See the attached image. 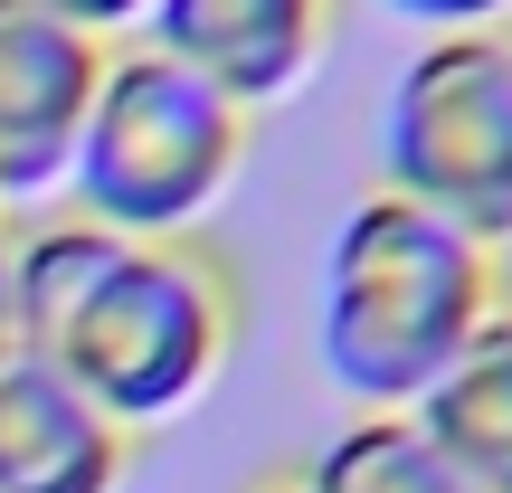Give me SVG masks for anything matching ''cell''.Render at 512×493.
<instances>
[{
  "instance_id": "7a4b0ae2",
  "label": "cell",
  "mask_w": 512,
  "mask_h": 493,
  "mask_svg": "<svg viewBox=\"0 0 512 493\" xmlns=\"http://www.w3.org/2000/svg\"><path fill=\"white\" fill-rule=\"evenodd\" d=\"M228 275L181 238H114L95 256V275L76 285V304L48 323V351L114 427H162L219 380L228 361Z\"/></svg>"
},
{
  "instance_id": "7c38bea8",
  "label": "cell",
  "mask_w": 512,
  "mask_h": 493,
  "mask_svg": "<svg viewBox=\"0 0 512 493\" xmlns=\"http://www.w3.org/2000/svg\"><path fill=\"white\" fill-rule=\"evenodd\" d=\"M0 351H19V294H10V228H0Z\"/></svg>"
},
{
  "instance_id": "3957f363",
  "label": "cell",
  "mask_w": 512,
  "mask_h": 493,
  "mask_svg": "<svg viewBox=\"0 0 512 493\" xmlns=\"http://www.w3.org/2000/svg\"><path fill=\"white\" fill-rule=\"evenodd\" d=\"M247 171V114L209 76L171 67L162 48H114L95 86L86 143H76V219L114 238H181L238 190Z\"/></svg>"
},
{
  "instance_id": "5bb4252c",
  "label": "cell",
  "mask_w": 512,
  "mask_h": 493,
  "mask_svg": "<svg viewBox=\"0 0 512 493\" xmlns=\"http://www.w3.org/2000/svg\"><path fill=\"white\" fill-rule=\"evenodd\" d=\"M494 256H503V304H512V238H503V247H494Z\"/></svg>"
},
{
  "instance_id": "8fae6325",
  "label": "cell",
  "mask_w": 512,
  "mask_h": 493,
  "mask_svg": "<svg viewBox=\"0 0 512 493\" xmlns=\"http://www.w3.org/2000/svg\"><path fill=\"white\" fill-rule=\"evenodd\" d=\"M29 10L67 19V29H86V38H114V29H133V19H152V0H29Z\"/></svg>"
},
{
  "instance_id": "30bf717a",
  "label": "cell",
  "mask_w": 512,
  "mask_h": 493,
  "mask_svg": "<svg viewBox=\"0 0 512 493\" xmlns=\"http://www.w3.org/2000/svg\"><path fill=\"white\" fill-rule=\"evenodd\" d=\"M380 10H399V19H418L427 38H446V29H503L512 0H380Z\"/></svg>"
},
{
  "instance_id": "5b68a950",
  "label": "cell",
  "mask_w": 512,
  "mask_h": 493,
  "mask_svg": "<svg viewBox=\"0 0 512 493\" xmlns=\"http://www.w3.org/2000/svg\"><path fill=\"white\" fill-rule=\"evenodd\" d=\"M105 38L67 19L0 0V200H38L76 171L95 86H105Z\"/></svg>"
},
{
  "instance_id": "277c9868",
  "label": "cell",
  "mask_w": 512,
  "mask_h": 493,
  "mask_svg": "<svg viewBox=\"0 0 512 493\" xmlns=\"http://www.w3.org/2000/svg\"><path fill=\"white\" fill-rule=\"evenodd\" d=\"M380 190L465 238H512V29H446L380 105Z\"/></svg>"
},
{
  "instance_id": "4fadbf2b",
  "label": "cell",
  "mask_w": 512,
  "mask_h": 493,
  "mask_svg": "<svg viewBox=\"0 0 512 493\" xmlns=\"http://www.w3.org/2000/svg\"><path fill=\"white\" fill-rule=\"evenodd\" d=\"M247 493H304V475H275V484H247Z\"/></svg>"
},
{
  "instance_id": "ba28073f",
  "label": "cell",
  "mask_w": 512,
  "mask_h": 493,
  "mask_svg": "<svg viewBox=\"0 0 512 493\" xmlns=\"http://www.w3.org/2000/svg\"><path fill=\"white\" fill-rule=\"evenodd\" d=\"M408 418H418L484 493H512V304L456 351V370H446Z\"/></svg>"
},
{
  "instance_id": "6da1fadb",
  "label": "cell",
  "mask_w": 512,
  "mask_h": 493,
  "mask_svg": "<svg viewBox=\"0 0 512 493\" xmlns=\"http://www.w3.org/2000/svg\"><path fill=\"white\" fill-rule=\"evenodd\" d=\"M503 313V256L427 209L351 200L323 256V370L361 408H418L456 351Z\"/></svg>"
},
{
  "instance_id": "8992f818",
  "label": "cell",
  "mask_w": 512,
  "mask_h": 493,
  "mask_svg": "<svg viewBox=\"0 0 512 493\" xmlns=\"http://www.w3.org/2000/svg\"><path fill=\"white\" fill-rule=\"evenodd\" d=\"M332 10L342 0H152L143 48H162L171 67L209 76L238 114L285 105L332 48Z\"/></svg>"
},
{
  "instance_id": "9c48e42d",
  "label": "cell",
  "mask_w": 512,
  "mask_h": 493,
  "mask_svg": "<svg viewBox=\"0 0 512 493\" xmlns=\"http://www.w3.org/2000/svg\"><path fill=\"white\" fill-rule=\"evenodd\" d=\"M304 493H484V484L465 475L408 408H361L351 427L323 437Z\"/></svg>"
},
{
  "instance_id": "52a82bcc",
  "label": "cell",
  "mask_w": 512,
  "mask_h": 493,
  "mask_svg": "<svg viewBox=\"0 0 512 493\" xmlns=\"http://www.w3.org/2000/svg\"><path fill=\"white\" fill-rule=\"evenodd\" d=\"M124 465L133 437L48 351H0V493H114Z\"/></svg>"
}]
</instances>
